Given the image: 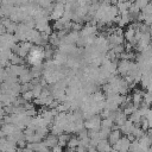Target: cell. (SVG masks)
I'll use <instances>...</instances> for the list:
<instances>
[{"instance_id":"cell-1","label":"cell","mask_w":152,"mask_h":152,"mask_svg":"<svg viewBox=\"0 0 152 152\" xmlns=\"http://www.w3.org/2000/svg\"><path fill=\"white\" fill-rule=\"evenodd\" d=\"M44 58H45L44 57V48L33 45V48L31 49L30 53L26 57V61L30 65H37V64H42Z\"/></svg>"},{"instance_id":"cell-2","label":"cell","mask_w":152,"mask_h":152,"mask_svg":"<svg viewBox=\"0 0 152 152\" xmlns=\"http://www.w3.org/2000/svg\"><path fill=\"white\" fill-rule=\"evenodd\" d=\"M101 122H102L101 115L95 114V115H93L91 118L84 120V128H87V129H93V131H99V129L101 128Z\"/></svg>"},{"instance_id":"cell-3","label":"cell","mask_w":152,"mask_h":152,"mask_svg":"<svg viewBox=\"0 0 152 152\" xmlns=\"http://www.w3.org/2000/svg\"><path fill=\"white\" fill-rule=\"evenodd\" d=\"M133 62L132 61H127V59H121L120 62H118V74L121 75L122 77L127 76L131 68H132Z\"/></svg>"},{"instance_id":"cell-4","label":"cell","mask_w":152,"mask_h":152,"mask_svg":"<svg viewBox=\"0 0 152 152\" xmlns=\"http://www.w3.org/2000/svg\"><path fill=\"white\" fill-rule=\"evenodd\" d=\"M129 145H131V141L127 137H121V139L119 141H116L113 147L115 150H118L119 152H128L129 151Z\"/></svg>"},{"instance_id":"cell-5","label":"cell","mask_w":152,"mask_h":152,"mask_svg":"<svg viewBox=\"0 0 152 152\" xmlns=\"http://www.w3.org/2000/svg\"><path fill=\"white\" fill-rule=\"evenodd\" d=\"M144 94L145 93H142L141 90H139V89H135L133 93H132V103L137 107V108H139L140 107V104L142 103V101H144Z\"/></svg>"},{"instance_id":"cell-6","label":"cell","mask_w":152,"mask_h":152,"mask_svg":"<svg viewBox=\"0 0 152 152\" xmlns=\"http://www.w3.org/2000/svg\"><path fill=\"white\" fill-rule=\"evenodd\" d=\"M127 121V115L124 113V110H121L120 108L116 109V113H115V118H114V124L118 125L119 127L122 126L125 122Z\"/></svg>"},{"instance_id":"cell-7","label":"cell","mask_w":152,"mask_h":152,"mask_svg":"<svg viewBox=\"0 0 152 152\" xmlns=\"http://www.w3.org/2000/svg\"><path fill=\"white\" fill-rule=\"evenodd\" d=\"M96 150L97 152H110L112 145L108 141V139H101L96 145Z\"/></svg>"},{"instance_id":"cell-8","label":"cell","mask_w":152,"mask_h":152,"mask_svg":"<svg viewBox=\"0 0 152 152\" xmlns=\"http://www.w3.org/2000/svg\"><path fill=\"white\" fill-rule=\"evenodd\" d=\"M43 142H44L49 148H52V147H55L56 145H58V137L50 133V134H48V135L45 137V139L43 140Z\"/></svg>"},{"instance_id":"cell-9","label":"cell","mask_w":152,"mask_h":152,"mask_svg":"<svg viewBox=\"0 0 152 152\" xmlns=\"http://www.w3.org/2000/svg\"><path fill=\"white\" fill-rule=\"evenodd\" d=\"M134 124L128 119L122 126H120V132H121V134H125V135H128L129 133H132V131H133V128H134Z\"/></svg>"},{"instance_id":"cell-10","label":"cell","mask_w":152,"mask_h":152,"mask_svg":"<svg viewBox=\"0 0 152 152\" xmlns=\"http://www.w3.org/2000/svg\"><path fill=\"white\" fill-rule=\"evenodd\" d=\"M1 129H2V132L5 133V135L7 137V135H11V134H13L15 131H18V129H20V128H18L15 125H13V124H2L1 125Z\"/></svg>"},{"instance_id":"cell-11","label":"cell","mask_w":152,"mask_h":152,"mask_svg":"<svg viewBox=\"0 0 152 152\" xmlns=\"http://www.w3.org/2000/svg\"><path fill=\"white\" fill-rule=\"evenodd\" d=\"M120 139H121V132H120V129H112V132L108 135V141L110 142V145L113 146Z\"/></svg>"},{"instance_id":"cell-12","label":"cell","mask_w":152,"mask_h":152,"mask_svg":"<svg viewBox=\"0 0 152 152\" xmlns=\"http://www.w3.org/2000/svg\"><path fill=\"white\" fill-rule=\"evenodd\" d=\"M18 78H19V83L23 84V83H30V82L33 80V76H32L31 71L27 69V70H26L25 72H23Z\"/></svg>"},{"instance_id":"cell-13","label":"cell","mask_w":152,"mask_h":152,"mask_svg":"<svg viewBox=\"0 0 152 152\" xmlns=\"http://www.w3.org/2000/svg\"><path fill=\"white\" fill-rule=\"evenodd\" d=\"M131 4H132V2H129V1H119V2L116 4L119 14L128 12V10H129V7H131Z\"/></svg>"},{"instance_id":"cell-14","label":"cell","mask_w":152,"mask_h":152,"mask_svg":"<svg viewBox=\"0 0 152 152\" xmlns=\"http://www.w3.org/2000/svg\"><path fill=\"white\" fill-rule=\"evenodd\" d=\"M71 137H70V133H62V134H59L58 135V145L59 146H62V147H66V144H68V141H69V139H70Z\"/></svg>"},{"instance_id":"cell-15","label":"cell","mask_w":152,"mask_h":152,"mask_svg":"<svg viewBox=\"0 0 152 152\" xmlns=\"http://www.w3.org/2000/svg\"><path fill=\"white\" fill-rule=\"evenodd\" d=\"M49 44H50L51 46H59L61 39H59V37L57 36V32H52V33L49 36Z\"/></svg>"},{"instance_id":"cell-16","label":"cell","mask_w":152,"mask_h":152,"mask_svg":"<svg viewBox=\"0 0 152 152\" xmlns=\"http://www.w3.org/2000/svg\"><path fill=\"white\" fill-rule=\"evenodd\" d=\"M78 145H80V139H78V137H71V138L69 139L68 144H66V147H68V148L76 150V148L78 147Z\"/></svg>"},{"instance_id":"cell-17","label":"cell","mask_w":152,"mask_h":152,"mask_svg":"<svg viewBox=\"0 0 152 152\" xmlns=\"http://www.w3.org/2000/svg\"><path fill=\"white\" fill-rule=\"evenodd\" d=\"M132 134L134 135V138L135 139H140L141 137H144L145 134H146V132L140 127V126H134V128H133V131H132Z\"/></svg>"},{"instance_id":"cell-18","label":"cell","mask_w":152,"mask_h":152,"mask_svg":"<svg viewBox=\"0 0 152 152\" xmlns=\"http://www.w3.org/2000/svg\"><path fill=\"white\" fill-rule=\"evenodd\" d=\"M112 132V128H108V127H103L101 126V128L99 129V135H100V139H108V135L109 133Z\"/></svg>"},{"instance_id":"cell-19","label":"cell","mask_w":152,"mask_h":152,"mask_svg":"<svg viewBox=\"0 0 152 152\" xmlns=\"http://www.w3.org/2000/svg\"><path fill=\"white\" fill-rule=\"evenodd\" d=\"M53 55H55V51L51 48V45H45V48H44V57L49 61V59H51L53 57Z\"/></svg>"},{"instance_id":"cell-20","label":"cell","mask_w":152,"mask_h":152,"mask_svg":"<svg viewBox=\"0 0 152 152\" xmlns=\"http://www.w3.org/2000/svg\"><path fill=\"white\" fill-rule=\"evenodd\" d=\"M10 62H11V64H14V65L24 64V58L20 57V56H18V55H15V53H13L11 56V58H10Z\"/></svg>"},{"instance_id":"cell-21","label":"cell","mask_w":152,"mask_h":152,"mask_svg":"<svg viewBox=\"0 0 152 152\" xmlns=\"http://www.w3.org/2000/svg\"><path fill=\"white\" fill-rule=\"evenodd\" d=\"M36 4L42 8H49L50 6H52L53 0H36Z\"/></svg>"},{"instance_id":"cell-22","label":"cell","mask_w":152,"mask_h":152,"mask_svg":"<svg viewBox=\"0 0 152 152\" xmlns=\"http://www.w3.org/2000/svg\"><path fill=\"white\" fill-rule=\"evenodd\" d=\"M110 50H113L118 56H120L125 51V45L124 44H121V45H113V46H110Z\"/></svg>"},{"instance_id":"cell-23","label":"cell","mask_w":152,"mask_h":152,"mask_svg":"<svg viewBox=\"0 0 152 152\" xmlns=\"http://www.w3.org/2000/svg\"><path fill=\"white\" fill-rule=\"evenodd\" d=\"M21 96H23V99L26 101V102H31L33 99H34V96H33V93H32V90H27V91H25V93H23L21 94Z\"/></svg>"},{"instance_id":"cell-24","label":"cell","mask_w":152,"mask_h":152,"mask_svg":"<svg viewBox=\"0 0 152 152\" xmlns=\"http://www.w3.org/2000/svg\"><path fill=\"white\" fill-rule=\"evenodd\" d=\"M142 102H145V103H147V104H152V91H146L145 94H144V101Z\"/></svg>"},{"instance_id":"cell-25","label":"cell","mask_w":152,"mask_h":152,"mask_svg":"<svg viewBox=\"0 0 152 152\" xmlns=\"http://www.w3.org/2000/svg\"><path fill=\"white\" fill-rule=\"evenodd\" d=\"M140 127H141V128H142L145 132H147V131L150 129V125H148V121H147V119H146V118H142V119H141Z\"/></svg>"},{"instance_id":"cell-26","label":"cell","mask_w":152,"mask_h":152,"mask_svg":"<svg viewBox=\"0 0 152 152\" xmlns=\"http://www.w3.org/2000/svg\"><path fill=\"white\" fill-rule=\"evenodd\" d=\"M148 2H150L148 0H135V1H134V4H135L140 10H142L144 7H146Z\"/></svg>"},{"instance_id":"cell-27","label":"cell","mask_w":152,"mask_h":152,"mask_svg":"<svg viewBox=\"0 0 152 152\" xmlns=\"http://www.w3.org/2000/svg\"><path fill=\"white\" fill-rule=\"evenodd\" d=\"M148 121V125H150V128H152V108H150V110L147 112L146 116H145Z\"/></svg>"},{"instance_id":"cell-28","label":"cell","mask_w":152,"mask_h":152,"mask_svg":"<svg viewBox=\"0 0 152 152\" xmlns=\"http://www.w3.org/2000/svg\"><path fill=\"white\" fill-rule=\"evenodd\" d=\"M51 152H63V147L59 145H56L55 147L51 148Z\"/></svg>"},{"instance_id":"cell-29","label":"cell","mask_w":152,"mask_h":152,"mask_svg":"<svg viewBox=\"0 0 152 152\" xmlns=\"http://www.w3.org/2000/svg\"><path fill=\"white\" fill-rule=\"evenodd\" d=\"M5 33H7V30H6V27H5V25L1 23V20H0V34H5Z\"/></svg>"},{"instance_id":"cell-30","label":"cell","mask_w":152,"mask_h":152,"mask_svg":"<svg viewBox=\"0 0 152 152\" xmlns=\"http://www.w3.org/2000/svg\"><path fill=\"white\" fill-rule=\"evenodd\" d=\"M5 14H4V10H2V2L0 0V18H4Z\"/></svg>"},{"instance_id":"cell-31","label":"cell","mask_w":152,"mask_h":152,"mask_svg":"<svg viewBox=\"0 0 152 152\" xmlns=\"http://www.w3.org/2000/svg\"><path fill=\"white\" fill-rule=\"evenodd\" d=\"M4 137H6V135H5V133L2 132V129L0 128V138H4Z\"/></svg>"},{"instance_id":"cell-32","label":"cell","mask_w":152,"mask_h":152,"mask_svg":"<svg viewBox=\"0 0 152 152\" xmlns=\"http://www.w3.org/2000/svg\"><path fill=\"white\" fill-rule=\"evenodd\" d=\"M146 152H152V144H151V146H150V147H148V150H147V151H146Z\"/></svg>"},{"instance_id":"cell-33","label":"cell","mask_w":152,"mask_h":152,"mask_svg":"<svg viewBox=\"0 0 152 152\" xmlns=\"http://www.w3.org/2000/svg\"><path fill=\"white\" fill-rule=\"evenodd\" d=\"M115 1H116V4H118L119 1H129V0H115Z\"/></svg>"},{"instance_id":"cell-34","label":"cell","mask_w":152,"mask_h":152,"mask_svg":"<svg viewBox=\"0 0 152 152\" xmlns=\"http://www.w3.org/2000/svg\"><path fill=\"white\" fill-rule=\"evenodd\" d=\"M150 62H151V64H152V58H151V59H150Z\"/></svg>"}]
</instances>
